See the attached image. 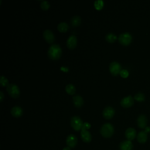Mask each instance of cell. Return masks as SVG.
<instances>
[{
	"mask_svg": "<svg viewBox=\"0 0 150 150\" xmlns=\"http://www.w3.org/2000/svg\"><path fill=\"white\" fill-rule=\"evenodd\" d=\"M62 50L60 46L57 44H52L49 48L47 54L50 59L52 60H57L59 59L62 55Z\"/></svg>",
	"mask_w": 150,
	"mask_h": 150,
	"instance_id": "1",
	"label": "cell"
},
{
	"mask_svg": "<svg viewBox=\"0 0 150 150\" xmlns=\"http://www.w3.org/2000/svg\"><path fill=\"white\" fill-rule=\"evenodd\" d=\"M114 132L113 125L110 123L104 124L100 128V134L104 138L111 137Z\"/></svg>",
	"mask_w": 150,
	"mask_h": 150,
	"instance_id": "2",
	"label": "cell"
},
{
	"mask_svg": "<svg viewBox=\"0 0 150 150\" xmlns=\"http://www.w3.org/2000/svg\"><path fill=\"white\" fill-rule=\"evenodd\" d=\"M6 90L8 94L13 98H18L20 95L19 88L16 84H9L6 86Z\"/></svg>",
	"mask_w": 150,
	"mask_h": 150,
	"instance_id": "3",
	"label": "cell"
},
{
	"mask_svg": "<svg viewBox=\"0 0 150 150\" xmlns=\"http://www.w3.org/2000/svg\"><path fill=\"white\" fill-rule=\"evenodd\" d=\"M83 122L80 117L74 115L70 118V125L75 131H80L82 129Z\"/></svg>",
	"mask_w": 150,
	"mask_h": 150,
	"instance_id": "4",
	"label": "cell"
},
{
	"mask_svg": "<svg viewBox=\"0 0 150 150\" xmlns=\"http://www.w3.org/2000/svg\"><path fill=\"white\" fill-rule=\"evenodd\" d=\"M119 42L124 46H127L131 43L132 37L129 32H124L120 34L118 38Z\"/></svg>",
	"mask_w": 150,
	"mask_h": 150,
	"instance_id": "5",
	"label": "cell"
},
{
	"mask_svg": "<svg viewBox=\"0 0 150 150\" xmlns=\"http://www.w3.org/2000/svg\"><path fill=\"white\" fill-rule=\"evenodd\" d=\"M109 70L112 75L117 76L122 70L121 66L118 62L114 61L110 63L109 66Z\"/></svg>",
	"mask_w": 150,
	"mask_h": 150,
	"instance_id": "6",
	"label": "cell"
},
{
	"mask_svg": "<svg viewBox=\"0 0 150 150\" xmlns=\"http://www.w3.org/2000/svg\"><path fill=\"white\" fill-rule=\"evenodd\" d=\"M120 104L124 108H129L134 104V98L131 96L125 97L121 100Z\"/></svg>",
	"mask_w": 150,
	"mask_h": 150,
	"instance_id": "7",
	"label": "cell"
},
{
	"mask_svg": "<svg viewBox=\"0 0 150 150\" xmlns=\"http://www.w3.org/2000/svg\"><path fill=\"white\" fill-rule=\"evenodd\" d=\"M115 114V110L111 106H107L103 111V116L104 118L109 120L112 118Z\"/></svg>",
	"mask_w": 150,
	"mask_h": 150,
	"instance_id": "8",
	"label": "cell"
},
{
	"mask_svg": "<svg viewBox=\"0 0 150 150\" xmlns=\"http://www.w3.org/2000/svg\"><path fill=\"white\" fill-rule=\"evenodd\" d=\"M66 142L68 147L70 148H73L77 145V138L74 135L70 134L67 137Z\"/></svg>",
	"mask_w": 150,
	"mask_h": 150,
	"instance_id": "9",
	"label": "cell"
},
{
	"mask_svg": "<svg viewBox=\"0 0 150 150\" xmlns=\"http://www.w3.org/2000/svg\"><path fill=\"white\" fill-rule=\"evenodd\" d=\"M77 43V39L75 35H71L69 36L66 41V45L70 49H73L76 47Z\"/></svg>",
	"mask_w": 150,
	"mask_h": 150,
	"instance_id": "10",
	"label": "cell"
},
{
	"mask_svg": "<svg viewBox=\"0 0 150 150\" xmlns=\"http://www.w3.org/2000/svg\"><path fill=\"white\" fill-rule=\"evenodd\" d=\"M80 135L83 141L86 143H88L91 142L92 139V137L90 132L84 128H82V129H81Z\"/></svg>",
	"mask_w": 150,
	"mask_h": 150,
	"instance_id": "11",
	"label": "cell"
},
{
	"mask_svg": "<svg viewBox=\"0 0 150 150\" xmlns=\"http://www.w3.org/2000/svg\"><path fill=\"white\" fill-rule=\"evenodd\" d=\"M43 36L46 41L49 43H52L55 39L54 33L52 30L49 29H46L43 33Z\"/></svg>",
	"mask_w": 150,
	"mask_h": 150,
	"instance_id": "12",
	"label": "cell"
},
{
	"mask_svg": "<svg viewBox=\"0 0 150 150\" xmlns=\"http://www.w3.org/2000/svg\"><path fill=\"white\" fill-rule=\"evenodd\" d=\"M11 114L13 117L18 118L23 114V110L20 106L15 105L11 108Z\"/></svg>",
	"mask_w": 150,
	"mask_h": 150,
	"instance_id": "13",
	"label": "cell"
},
{
	"mask_svg": "<svg viewBox=\"0 0 150 150\" xmlns=\"http://www.w3.org/2000/svg\"><path fill=\"white\" fill-rule=\"evenodd\" d=\"M147 124V118L145 115L141 114L137 118V125L140 128H145Z\"/></svg>",
	"mask_w": 150,
	"mask_h": 150,
	"instance_id": "14",
	"label": "cell"
},
{
	"mask_svg": "<svg viewBox=\"0 0 150 150\" xmlns=\"http://www.w3.org/2000/svg\"><path fill=\"white\" fill-rule=\"evenodd\" d=\"M125 135L127 140L132 141L136 137V131L133 128H128L125 131Z\"/></svg>",
	"mask_w": 150,
	"mask_h": 150,
	"instance_id": "15",
	"label": "cell"
},
{
	"mask_svg": "<svg viewBox=\"0 0 150 150\" xmlns=\"http://www.w3.org/2000/svg\"><path fill=\"white\" fill-rule=\"evenodd\" d=\"M133 148L132 144L131 141L125 140L121 142L120 144V150H132Z\"/></svg>",
	"mask_w": 150,
	"mask_h": 150,
	"instance_id": "16",
	"label": "cell"
},
{
	"mask_svg": "<svg viewBox=\"0 0 150 150\" xmlns=\"http://www.w3.org/2000/svg\"><path fill=\"white\" fill-rule=\"evenodd\" d=\"M73 102L76 107L80 108L83 105L84 100L81 96L79 95H75L73 97Z\"/></svg>",
	"mask_w": 150,
	"mask_h": 150,
	"instance_id": "17",
	"label": "cell"
},
{
	"mask_svg": "<svg viewBox=\"0 0 150 150\" xmlns=\"http://www.w3.org/2000/svg\"><path fill=\"white\" fill-rule=\"evenodd\" d=\"M137 140L139 143L141 144H144L145 143L148 138V135H147V133L145 131H140L138 135H137Z\"/></svg>",
	"mask_w": 150,
	"mask_h": 150,
	"instance_id": "18",
	"label": "cell"
},
{
	"mask_svg": "<svg viewBox=\"0 0 150 150\" xmlns=\"http://www.w3.org/2000/svg\"><path fill=\"white\" fill-rule=\"evenodd\" d=\"M70 23L74 27L79 26L81 23V17L79 15L73 16L70 19Z\"/></svg>",
	"mask_w": 150,
	"mask_h": 150,
	"instance_id": "19",
	"label": "cell"
},
{
	"mask_svg": "<svg viewBox=\"0 0 150 150\" xmlns=\"http://www.w3.org/2000/svg\"><path fill=\"white\" fill-rule=\"evenodd\" d=\"M69 28V25L65 22H60L57 25V29L60 32H66Z\"/></svg>",
	"mask_w": 150,
	"mask_h": 150,
	"instance_id": "20",
	"label": "cell"
},
{
	"mask_svg": "<svg viewBox=\"0 0 150 150\" xmlns=\"http://www.w3.org/2000/svg\"><path fill=\"white\" fill-rule=\"evenodd\" d=\"M65 90L67 94H69L70 95H73L76 92V87L73 84L70 83L66 86Z\"/></svg>",
	"mask_w": 150,
	"mask_h": 150,
	"instance_id": "21",
	"label": "cell"
},
{
	"mask_svg": "<svg viewBox=\"0 0 150 150\" xmlns=\"http://www.w3.org/2000/svg\"><path fill=\"white\" fill-rule=\"evenodd\" d=\"M117 39V36L113 33H108L105 35V40L109 43L114 42Z\"/></svg>",
	"mask_w": 150,
	"mask_h": 150,
	"instance_id": "22",
	"label": "cell"
},
{
	"mask_svg": "<svg viewBox=\"0 0 150 150\" xmlns=\"http://www.w3.org/2000/svg\"><path fill=\"white\" fill-rule=\"evenodd\" d=\"M134 98L135 100H137V101L142 102V101H143L145 100V96H144V94L142 93L139 92V93H137V94L134 96Z\"/></svg>",
	"mask_w": 150,
	"mask_h": 150,
	"instance_id": "23",
	"label": "cell"
},
{
	"mask_svg": "<svg viewBox=\"0 0 150 150\" xmlns=\"http://www.w3.org/2000/svg\"><path fill=\"white\" fill-rule=\"evenodd\" d=\"M50 3L47 1H41L40 7L43 10L46 11L50 8Z\"/></svg>",
	"mask_w": 150,
	"mask_h": 150,
	"instance_id": "24",
	"label": "cell"
},
{
	"mask_svg": "<svg viewBox=\"0 0 150 150\" xmlns=\"http://www.w3.org/2000/svg\"><path fill=\"white\" fill-rule=\"evenodd\" d=\"M0 84L2 87L7 86L9 84L8 80L7 79L6 77L4 76L3 75L1 76V77H0Z\"/></svg>",
	"mask_w": 150,
	"mask_h": 150,
	"instance_id": "25",
	"label": "cell"
},
{
	"mask_svg": "<svg viewBox=\"0 0 150 150\" xmlns=\"http://www.w3.org/2000/svg\"><path fill=\"white\" fill-rule=\"evenodd\" d=\"M104 6V2L101 0H97L94 2V6L97 10L101 9Z\"/></svg>",
	"mask_w": 150,
	"mask_h": 150,
	"instance_id": "26",
	"label": "cell"
},
{
	"mask_svg": "<svg viewBox=\"0 0 150 150\" xmlns=\"http://www.w3.org/2000/svg\"><path fill=\"white\" fill-rule=\"evenodd\" d=\"M120 74L122 77L127 78L129 75V73H128V70H127L125 69H122L120 73Z\"/></svg>",
	"mask_w": 150,
	"mask_h": 150,
	"instance_id": "27",
	"label": "cell"
},
{
	"mask_svg": "<svg viewBox=\"0 0 150 150\" xmlns=\"http://www.w3.org/2000/svg\"><path fill=\"white\" fill-rule=\"evenodd\" d=\"M90 127H91V125H90V124H89L88 122H84V123L83 124V128H84V129H86L87 130V129H89Z\"/></svg>",
	"mask_w": 150,
	"mask_h": 150,
	"instance_id": "28",
	"label": "cell"
},
{
	"mask_svg": "<svg viewBox=\"0 0 150 150\" xmlns=\"http://www.w3.org/2000/svg\"><path fill=\"white\" fill-rule=\"evenodd\" d=\"M4 97V93H3V92H2V91H0V101H2Z\"/></svg>",
	"mask_w": 150,
	"mask_h": 150,
	"instance_id": "29",
	"label": "cell"
},
{
	"mask_svg": "<svg viewBox=\"0 0 150 150\" xmlns=\"http://www.w3.org/2000/svg\"><path fill=\"white\" fill-rule=\"evenodd\" d=\"M144 131H145L146 133L149 132H150V127H145Z\"/></svg>",
	"mask_w": 150,
	"mask_h": 150,
	"instance_id": "30",
	"label": "cell"
},
{
	"mask_svg": "<svg viewBox=\"0 0 150 150\" xmlns=\"http://www.w3.org/2000/svg\"><path fill=\"white\" fill-rule=\"evenodd\" d=\"M62 150H71V149H70V148L67 146V147H64Z\"/></svg>",
	"mask_w": 150,
	"mask_h": 150,
	"instance_id": "31",
	"label": "cell"
}]
</instances>
